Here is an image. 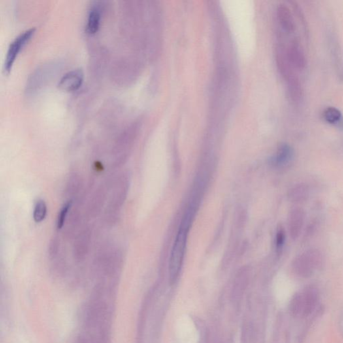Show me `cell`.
<instances>
[{
  "label": "cell",
  "instance_id": "12",
  "mask_svg": "<svg viewBox=\"0 0 343 343\" xmlns=\"http://www.w3.org/2000/svg\"><path fill=\"white\" fill-rule=\"evenodd\" d=\"M328 38H329L330 51H331L336 74L340 82H343V57L341 47H340L337 38L333 33H330Z\"/></svg>",
  "mask_w": 343,
  "mask_h": 343
},
{
  "label": "cell",
  "instance_id": "8",
  "mask_svg": "<svg viewBox=\"0 0 343 343\" xmlns=\"http://www.w3.org/2000/svg\"><path fill=\"white\" fill-rule=\"evenodd\" d=\"M287 61L293 69L302 71L306 66V59L303 48L299 40L296 38L292 40L286 51H285Z\"/></svg>",
  "mask_w": 343,
  "mask_h": 343
},
{
  "label": "cell",
  "instance_id": "10",
  "mask_svg": "<svg viewBox=\"0 0 343 343\" xmlns=\"http://www.w3.org/2000/svg\"><path fill=\"white\" fill-rule=\"evenodd\" d=\"M305 219L306 213L303 208L295 207L291 210L288 217V229L293 240H297L300 237Z\"/></svg>",
  "mask_w": 343,
  "mask_h": 343
},
{
  "label": "cell",
  "instance_id": "15",
  "mask_svg": "<svg viewBox=\"0 0 343 343\" xmlns=\"http://www.w3.org/2000/svg\"><path fill=\"white\" fill-rule=\"evenodd\" d=\"M277 17L282 29L287 33H292L295 31V22L293 14L286 5L280 4L277 8Z\"/></svg>",
  "mask_w": 343,
  "mask_h": 343
},
{
  "label": "cell",
  "instance_id": "20",
  "mask_svg": "<svg viewBox=\"0 0 343 343\" xmlns=\"http://www.w3.org/2000/svg\"><path fill=\"white\" fill-rule=\"evenodd\" d=\"M47 204L44 200H38L35 204L33 212V219L36 223L42 222L47 215Z\"/></svg>",
  "mask_w": 343,
  "mask_h": 343
},
{
  "label": "cell",
  "instance_id": "9",
  "mask_svg": "<svg viewBox=\"0 0 343 343\" xmlns=\"http://www.w3.org/2000/svg\"><path fill=\"white\" fill-rule=\"evenodd\" d=\"M84 80V72L82 69H74L66 72L61 78L58 87L62 90L74 91L77 90Z\"/></svg>",
  "mask_w": 343,
  "mask_h": 343
},
{
  "label": "cell",
  "instance_id": "22",
  "mask_svg": "<svg viewBox=\"0 0 343 343\" xmlns=\"http://www.w3.org/2000/svg\"><path fill=\"white\" fill-rule=\"evenodd\" d=\"M60 250H61V242L58 237L54 236L49 242L48 248L49 258L52 261L56 259L60 255Z\"/></svg>",
  "mask_w": 343,
  "mask_h": 343
},
{
  "label": "cell",
  "instance_id": "7",
  "mask_svg": "<svg viewBox=\"0 0 343 343\" xmlns=\"http://www.w3.org/2000/svg\"><path fill=\"white\" fill-rule=\"evenodd\" d=\"M107 195H108V188L105 185H99L87 202L84 212L85 218L94 219L101 213L105 204Z\"/></svg>",
  "mask_w": 343,
  "mask_h": 343
},
{
  "label": "cell",
  "instance_id": "17",
  "mask_svg": "<svg viewBox=\"0 0 343 343\" xmlns=\"http://www.w3.org/2000/svg\"><path fill=\"white\" fill-rule=\"evenodd\" d=\"M101 20V9L99 6L94 5L91 8L87 18L86 30L87 33L93 35L97 33Z\"/></svg>",
  "mask_w": 343,
  "mask_h": 343
},
{
  "label": "cell",
  "instance_id": "19",
  "mask_svg": "<svg viewBox=\"0 0 343 343\" xmlns=\"http://www.w3.org/2000/svg\"><path fill=\"white\" fill-rule=\"evenodd\" d=\"M73 201H67L63 206H62L61 210L59 213L58 217L57 219V229L61 230L63 229L66 221H67L68 217L72 208Z\"/></svg>",
  "mask_w": 343,
  "mask_h": 343
},
{
  "label": "cell",
  "instance_id": "6",
  "mask_svg": "<svg viewBox=\"0 0 343 343\" xmlns=\"http://www.w3.org/2000/svg\"><path fill=\"white\" fill-rule=\"evenodd\" d=\"M92 242V229L89 226L82 228L75 238L72 246V256L74 260L82 261L89 254Z\"/></svg>",
  "mask_w": 343,
  "mask_h": 343
},
{
  "label": "cell",
  "instance_id": "2",
  "mask_svg": "<svg viewBox=\"0 0 343 343\" xmlns=\"http://www.w3.org/2000/svg\"><path fill=\"white\" fill-rule=\"evenodd\" d=\"M129 187V177L127 174H123L116 180L104 214L107 224L114 225L118 221L123 205L127 199Z\"/></svg>",
  "mask_w": 343,
  "mask_h": 343
},
{
  "label": "cell",
  "instance_id": "11",
  "mask_svg": "<svg viewBox=\"0 0 343 343\" xmlns=\"http://www.w3.org/2000/svg\"><path fill=\"white\" fill-rule=\"evenodd\" d=\"M82 212L80 208L77 206L74 208H72L63 229L64 238L67 240L75 238L76 234L81 230L80 226L82 225Z\"/></svg>",
  "mask_w": 343,
  "mask_h": 343
},
{
  "label": "cell",
  "instance_id": "5",
  "mask_svg": "<svg viewBox=\"0 0 343 343\" xmlns=\"http://www.w3.org/2000/svg\"><path fill=\"white\" fill-rule=\"evenodd\" d=\"M321 253L316 249H310L296 257L294 268L298 274L308 275L322 262Z\"/></svg>",
  "mask_w": 343,
  "mask_h": 343
},
{
  "label": "cell",
  "instance_id": "4",
  "mask_svg": "<svg viewBox=\"0 0 343 343\" xmlns=\"http://www.w3.org/2000/svg\"><path fill=\"white\" fill-rule=\"evenodd\" d=\"M175 334L179 343L199 342V331L195 323L188 315H182L176 321Z\"/></svg>",
  "mask_w": 343,
  "mask_h": 343
},
{
  "label": "cell",
  "instance_id": "16",
  "mask_svg": "<svg viewBox=\"0 0 343 343\" xmlns=\"http://www.w3.org/2000/svg\"><path fill=\"white\" fill-rule=\"evenodd\" d=\"M310 195V191L307 185L304 183L296 184L288 192L289 201L295 203H301L307 201Z\"/></svg>",
  "mask_w": 343,
  "mask_h": 343
},
{
  "label": "cell",
  "instance_id": "13",
  "mask_svg": "<svg viewBox=\"0 0 343 343\" xmlns=\"http://www.w3.org/2000/svg\"><path fill=\"white\" fill-rule=\"evenodd\" d=\"M83 187V179L78 172H73L69 174V178L66 182L65 197L67 201H74V198L77 197Z\"/></svg>",
  "mask_w": 343,
  "mask_h": 343
},
{
  "label": "cell",
  "instance_id": "1",
  "mask_svg": "<svg viewBox=\"0 0 343 343\" xmlns=\"http://www.w3.org/2000/svg\"><path fill=\"white\" fill-rule=\"evenodd\" d=\"M194 215H195V208H190L183 218L176 235L170 258L169 270L172 278L177 277L182 267L186 251L187 238Z\"/></svg>",
  "mask_w": 343,
  "mask_h": 343
},
{
  "label": "cell",
  "instance_id": "24",
  "mask_svg": "<svg viewBox=\"0 0 343 343\" xmlns=\"http://www.w3.org/2000/svg\"><path fill=\"white\" fill-rule=\"evenodd\" d=\"M285 240V230L282 227H278L276 236V247L278 253H280L284 248Z\"/></svg>",
  "mask_w": 343,
  "mask_h": 343
},
{
  "label": "cell",
  "instance_id": "23",
  "mask_svg": "<svg viewBox=\"0 0 343 343\" xmlns=\"http://www.w3.org/2000/svg\"><path fill=\"white\" fill-rule=\"evenodd\" d=\"M291 3L292 4V6H293L294 11H295L298 20L301 23L304 31L305 32V34H306V35H307L308 37L309 31L307 22H306L305 16H304V12L302 11L301 7H300L299 4H298L297 2H291Z\"/></svg>",
  "mask_w": 343,
  "mask_h": 343
},
{
  "label": "cell",
  "instance_id": "3",
  "mask_svg": "<svg viewBox=\"0 0 343 343\" xmlns=\"http://www.w3.org/2000/svg\"><path fill=\"white\" fill-rule=\"evenodd\" d=\"M35 31V28H31V29L25 30L20 35L17 36L10 44L4 64V71L6 74L9 73L11 71L13 64L18 56V53L20 52L21 49L24 47L25 44L31 40Z\"/></svg>",
  "mask_w": 343,
  "mask_h": 343
},
{
  "label": "cell",
  "instance_id": "14",
  "mask_svg": "<svg viewBox=\"0 0 343 343\" xmlns=\"http://www.w3.org/2000/svg\"><path fill=\"white\" fill-rule=\"evenodd\" d=\"M294 155L293 148L289 144L283 143L278 147L276 155L271 160V163L276 167H282L291 163Z\"/></svg>",
  "mask_w": 343,
  "mask_h": 343
},
{
  "label": "cell",
  "instance_id": "21",
  "mask_svg": "<svg viewBox=\"0 0 343 343\" xmlns=\"http://www.w3.org/2000/svg\"><path fill=\"white\" fill-rule=\"evenodd\" d=\"M323 116L325 120L331 124H336L342 118L341 112L334 107H328L326 108L324 110Z\"/></svg>",
  "mask_w": 343,
  "mask_h": 343
},
{
  "label": "cell",
  "instance_id": "18",
  "mask_svg": "<svg viewBox=\"0 0 343 343\" xmlns=\"http://www.w3.org/2000/svg\"><path fill=\"white\" fill-rule=\"evenodd\" d=\"M286 82L292 100L295 102L299 101L303 95V89L299 78L295 74L287 80Z\"/></svg>",
  "mask_w": 343,
  "mask_h": 343
}]
</instances>
